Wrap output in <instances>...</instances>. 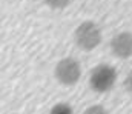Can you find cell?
Segmentation results:
<instances>
[{
    "label": "cell",
    "mask_w": 132,
    "mask_h": 114,
    "mask_svg": "<svg viewBox=\"0 0 132 114\" xmlns=\"http://www.w3.org/2000/svg\"><path fill=\"white\" fill-rule=\"evenodd\" d=\"M101 29L92 20L81 22L74 31V42L81 51H92L101 43Z\"/></svg>",
    "instance_id": "1"
},
{
    "label": "cell",
    "mask_w": 132,
    "mask_h": 114,
    "mask_svg": "<svg viewBox=\"0 0 132 114\" xmlns=\"http://www.w3.org/2000/svg\"><path fill=\"white\" fill-rule=\"evenodd\" d=\"M117 83V70L112 65L100 63L97 65L89 76V85L95 93H108Z\"/></svg>",
    "instance_id": "2"
},
{
    "label": "cell",
    "mask_w": 132,
    "mask_h": 114,
    "mask_svg": "<svg viewBox=\"0 0 132 114\" xmlns=\"http://www.w3.org/2000/svg\"><path fill=\"white\" fill-rule=\"evenodd\" d=\"M55 79L65 86L75 85L81 77V65L74 57H65L55 65Z\"/></svg>",
    "instance_id": "3"
},
{
    "label": "cell",
    "mask_w": 132,
    "mask_h": 114,
    "mask_svg": "<svg viewBox=\"0 0 132 114\" xmlns=\"http://www.w3.org/2000/svg\"><path fill=\"white\" fill-rule=\"evenodd\" d=\"M111 52L117 59H131L132 57V33L123 31L115 34L111 40Z\"/></svg>",
    "instance_id": "4"
},
{
    "label": "cell",
    "mask_w": 132,
    "mask_h": 114,
    "mask_svg": "<svg viewBox=\"0 0 132 114\" xmlns=\"http://www.w3.org/2000/svg\"><path fill=\"white\" fill-rule=\"evenodd\" d=\"M49 114H74V110H72V107L69 103L60 102V103H57V105H54L51 108Z\"/></svg>",
    "instance_id": "5"
},
{
    "label": "cell",
    "mask_w": 132,
    "mask_h": 114,
    "mask_svg": "<svg viewBox=\"0 0 132 114\" xmlns=\"http://www.w3.org/2000/svg\"><path fill=\"white\" fill-rule=\"evenodd\" d=\"M45 3L52 9H63L71 3V0H45Z\"/></svg>",
    "instance_id": "6"
},
{
    "label": "cell",
    "mask_w": 132,
    "mask_h": 114,
    "mask_svg": "<svg viewBox=\"0 0 132 114\" xmlns=\"http://www.w3.org/2000/svg\"><path fill=\"white\" fill-rule=\"evenodd\" d=\"M83 114H109V111L101 105H92V107L86 108Z\"/></svg>",
    "instance_id": "7"
},
{
    "label": "cell",
    "mask_w": 132,
    "mask_h": 114,
    "mask_svg": "<svg viewBox=\"0 0 132 114\" xmlns=\"http://www.w3.org/2000/svg\"><path fill=\"white\" fill-rule=\"evenodd\" d=\"M125 88H126V91L129 94H132V70L129 71V74L125 79Z\"/></svg>",
    "instance_id": "8"
}]
</instances>
